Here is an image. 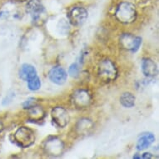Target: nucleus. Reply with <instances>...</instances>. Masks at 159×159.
Listing matches in <instances>:
<instances>
[{"label":"nucleus","instance_id":"5","mask_svg":"<svg viewBox=\"0 0 159 159\" xmlns=\"http://www.w3.org/2000/svg\"><path fill=\"white\" fill-rule=\"evenodd\" d=\"M52 120L57 128H63L69 123V114L68 111L63 107H55L51 112Z\"/></svg>","mask_w":159,"mask_h":159},{"label":"nucleus","instance_id":"8","mask_svg":"<svg viewBox=\"0 0 159 159\" xmlns=\"http://www.w3.org/2000/svg\"><path fill=\"white\" fill-rule=\"evenodd\" d=\"M64 145L62 140L57 138H50L45 142L44 150L52 156H58L63 153Z\"/></svg>","mask_w":159,"mask_h":159},{"label":"nucleus","instance_id":"18","mask_svg":"<svg viewBox=\"0 0 159 159\" xmlns=\"http://www.w3.org/2000/svg\"><path fill=\"white\" fill-rule=\"evenodd\" d=\"M68 73L73 78H78L80 74V66L78 65V63H74L71 64L68 68Z\"/></svg>","mask_w":159,"mask_h":159},{"label":"nucleus","instance_id":"16","mask_svg":"<svg viewBox=\"0 0 159 159\" xmlns=\"http://www.w3.org/2000/svg\"><path fill=\"white\" fill-rule=\"evenodd\" d=\"M93 128V123L90 120L88 119H82L79 121L78 124V130H79L80 133H89V131Z\"/></svg>","mask_w":159,"mask_h":159},{"label":"nucleus","instance_id":"13","mask_svg":"<svg viewBox=\"0 0 159 159\" xmlns=\"http://www.w3.org/2000/svg\"><path fill=\"white\" fill-rule=\"evenodd\" d=\"M154 141H155V137L152 133H143L141 136V138L138 139V143H137V149L144 150V149L148 148Z\"/></svg>","mask_w":159,"mask_h":159},{"label":"nucleus","instance_id":"14","mask_svg":"<svg viewBox=\"0 0 159 159\" xmlns=\"http://www.w3.org/2000/svg\"><path fill=\"white\" fill-rule=\"evenodd\" d=\"M29 117L33 121H40L44 117V112L42 107L35 105L29 109Z\"/></svg>","mask_w":159,"mask_h":159},{"label":"nucleus","instance_id":"20","mask_svg":"<svg viewBox=\"0 0 159 159\" xmlns=\"http://www.w3.org/2000/svg\"><path fill=\"white\" fill-rule=\"evenodd\" d=\"M36 105V98H29V99H27L26 101L23 103V107L24 109H30L31 107Z\"/></svg>","mask_w":159,"mask_h":159},{"label":"nucleus","instance_id":"21","mask_svg":"<svg viewBox=\"0 0 159 159\" xmlns=\"http://www.w3.org/2000/svg\"><path fill=\"white\" fill-rule=\"evenodd\" d=\"M151 153H149V152H145V153L143 155V158H151L152 157Z\"/></svg>","mask_w":159,"mask_h":159},{"label":"nucleus","instance_id":"6","mask_svg":"<svg viewBox=\"0 0 159 159\" xmlns=\"http://www.w3.org/2000/svg\"><path fill=\"white\" fill-rule=\"evenodd\" d=\"M120 43L123 48L131 52H137L141 46L142 39L131 34H124L120 38Z\"/></svg>","mask_w":159,"mask_h":159},{"label":"nucleus","instance_id":"2","mask_svg":"<svg viewBox=\"0 0 159 159\" xmlns=\"http://www.w3.org/2000/svg\"><path fill=\"white\" fill-rule=\"evenodd\" d=\"M98 75L102 81L110 83L117 78V68L112 61L110 59H104L99 63Z\"/></svg>","mask_w":159,"mask_h":159},{"label":"nucleus","instance_id":"3","mask_svg":"<svg viewBox=\"0 0 159 159\" xmlns=\"http://www.w3.org/2000/svg\"><path fill=\"white\" fill-rule=\"evenodd\" d=\"M16 143L22 148L31 146L35 141V134L34 131L27 127H21L16 131L13 135Z\"/></svg>","mask_w":159,"mask_h":159},{"label":"nucleus","instance_id":"22","mask_svg":"<svg viewBox=\"0 0 159 159\" xmlns=\"http://www.w3.org/2000/svg\"><path fill=\"white\" fill-rule=\"evenodd\" d=\"M2 130H3V124L0 123V131H2Z\"/></svg>","mask_w":159,"mask_h":159},{"label":"nucleus","instance_id":"9","mask_svg":"<svg viewBox=\"0 0 159 159\" xmlns=\"http://www.w3.org/2000/svg\"><path fill=\"white\" fill-rule=\"evenodd\" d=\"M27 12L32 16L34 22H39L45 13L41 0H30L27 4Z\"/></svg>","mask_w":159,"mask_h":159},{"label":"nucleus","instance_id":"10","mask_svg":"<svg viewBox=\"0 0 159 159\" xmlns=\"http://www.w3.org/2000/svg\"><path fill=\"white\" fill-rule=\"evenodd\" d=\"M48 76H49L50 80L57 85H63V84H65L68 78V74L66 73V71L61 67L52 68L50 70Z\"/></svg>","mask_w":159,"mask_h":159},{"label":"nucleus","instance_id":"19","mask_svg":"<svg viewBox=\"0 0 159 159\" xmlns=\"http://www.w3.org/2000/svg\"><path fill=\"white\" fill-rule=\"evenodd\" d=\"M15 98V93L14 92H9L7 95L5 96V98L3 99V102H2V105L3 106H7L10 102H12L13 99Z\"/></svg>","mask_w":159,"mask_h":159},{"label":"nucleus","instance_id":"23","mask_svg":"<svg viewBox=\"0 0 159 159\" xmlns=\"http://www.w3.org/2000/svg\"><path fill=\"white\" fill-rule=\"evenodd\" d=\"M13 1H16V2H24L26 0H13Z\"/></svg>","mask_w":159,"mask_h":159},{"label":"nucleus","instance_id":"4","mask_svg":"<svg viewBox=\"0 0 159 159\" xmlns=\"http://www.w3.org/2000/svg\"><path fill=\"white\" fill-rule=\"evenodd\" d=\"M72 102L78 109L86 108L91 104L92 96L86 89L76 90L72 95Z\"/></svg>","mask_w":159,"mask_h":159},{"label":"nucleus","instance_id":"17","mask_svg":"<svg viewBox=\"0 0 159 159\" xmlns=\"http://www.w3.org/2000/svg\"><path fill=\"white\" fill-rule=\"evenodd\" d=\"M27 82H28V88L31 91H37L41 87V81H40V78L38 76L29 79Z\"/></svg>","mask_w":159,"mask_h":159},{"label":"nucleus","instance_id":"11","mask_svg":"<svg viewBox=\"0 0 159 159\" xmlns=\"http://www.w3.org/2000/svg\"><path fill=\"white\" fill-rule=\"evenodd\" d=\"M142 71L146 77L153 78L157 74V67L151 58H143L142 61Z\"/></svg>","mask_w":159,"mask_h":159},{"label":"nucleus","instance_id":"15","mask_svg":"<svg viewBox=\"0 0 159 159\" xmlns=\"http://www.w3.org/2000/svg\"><path fill=\"white\" fill-rule=\"evenodd\" d=\"M136 98L131 93H124L121 95L120 102L124 107H133L135 105Z\"/></svg>","mask_w":159,"mask_h":159},{"label":"nucleus","instance_id":"1","mask_svg":"<svg viewBox=\"0 0 159 159\" xmlns=\"http://www.w3.org/2000/svg\"><path fill=\"white\" fill-rule=\"evenodd\" d=\"M115 17L122 24H129L136 20L137 10L135 6L129 2H123L117 6Z\"/></svg>","mask_w":159,"mask_h":159},{"label":"nucleus","instance_id":"12","mask_svg":"<svg viewBox=\"0 0 159 159\" xmlns=\"http://www.w3.org/2000/svg\"><path fill=\"white\" fill-rule=\"evenodd\" d=\"M37 76V71L34 66L29 63H24L19 69V77L24 81H28L29 79Z\"/></svg>","mask_w":159,"mask_h":159},{"label":"nucleus","instance_id":"7","mask_svg":"<svg viewBox=\"0 0 159 159\" xmlns=\"http://www.w3.org/2000/svg\"><path fill=\"white\" fill-rule=\"evenodd\" d=\"M88 18V12L84 8L75 7L72 8L68 13V18L72 25L73 26H80L86 21Z\"/></svg>","mask_w":159,"mask_h":159}]
</instances>
